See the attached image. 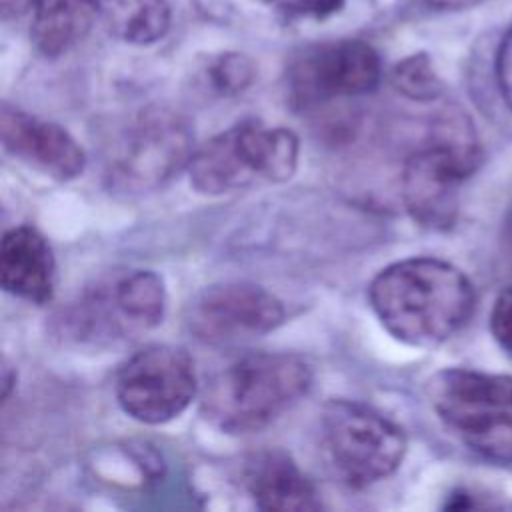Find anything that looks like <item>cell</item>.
Returning <instances> with one entry per match:
<instances>
[{
    "label": "cell",
    "mask_w": 512,
    "mask_h": 512,
    "mask_svg": "<svg viewBox=\"0 0 512 512\" xmlns=\"http://www.w3.org/2000/svg\"><path fill=\"white\" fill-rule=\"evenodd\" d=\"M380 324L400 342L430 348L458 334L472 318L476 292L446 260L418 256L380 270L368 286Z\"/></svg>",
    "instance_id": "obj_1"
},
{
    "label": "cell",
    "mask_w": 512,
    "mask_h": 512,
    "mask_svg": "<svg viewBox=\"0 0 512 512\" xmlns=\"http://www.w3.org/2000/svg\"><path fill=\"white\" fill-rule=\"evenodd\" d=\"M312 386L310 364L292 352H250L204 386L202 416L226 434H250L266 428L290 410Z\"/></svg>",
    "instance_id": "obj_2"
},
{
    "label": "cell",
    "mask_w": 512,
    "mask_h": 512,
    "mask_svg": "<svg viewBox=\"0 0 512 512\" xmlns=\"http://www.w3.org/2000/svg\"><path fill=\"white\" fill-rule=\"evenodd\" d=\"M480 162V142L468 116L456 108L440 112L424 144L402 166L400 188L408 214L430 230L450 228L458 214V190Z\"/></svg>",
    "instance_id": "obj_3"
},
{
    "label": "cell",
    "mask_w": 512,
    "mask_h": 512,
    "mask_svg": "<svg viewBox=\"0 0 512 512\" xmlns=\"http://www.w3.org/2000/svg\"><path fill=\"white\" fill-rule=\"evenodd\" d=\"M298 138L284 126L246 118L194 150L188 164L190 184L200 194L220 196L294 176Z\"/></svg>",
    "instance_id": "obj_4"
},
{
    "label": "cell",
    "mask_w": 512,
    "mask_h": 512,
    "mask_svg": "<svg viewBox=\"0 0 512 512\" xmlns=\"http://www.w3.org/2000/svg\"><path fill=\"white\" fill-rule=\"evenodd\" d=\"M438 418L474 452L512 462V376L446 368L428 382Z\"/></svg>",
    "instance_id": "obj_5"
},
{
    "label": "cell",
    "mask_w": 512,
    "mask_h": 512,
    "mask_svg": "<svg viewBox=\"0 0 512 512\" xmlns=\"http://www.w3.org/2000/svg\"><path fill=\"white\" fill-rule=\"evenodd\" d=\"M166 310V288L152 270L114 272L70 302L58 326L82 344H108L158 326Z\"/></svg>",
    "instance_id": "obj_6"
},
{
    "label": "cell",
    "mask_w": 512,
    "mask_h": 512,
    "mask_svg": "<svg viewBox=\"0 0 512 512\" xmlns=\"http://www.w3.org/2000/svg\"><path fill=\"white\" fill-rule=\"evenodd\" d=\"M190 122L170 108H148L116 140L106 160V184L126 196L162 188L194 154Z\"/></svg>",
    "instance_id": "obj_7"
},
{
    "label": "cell",
    "mask_w": 512,
    "mask_h": 512,
    "mask_svg": "<svg viewBox=\"0 0 512 512\" xmlns=\"http://www.w3.org/2000/svg\"><path fill=\"white\" fill-rule=\"evenodd\" d=\"M322 442L338 476L354 488L388 478L406 454L402 428L356 400H330L324 406Z\"/></svg>",
    "instance_id": "obj_8"
},
{
    "label": "cell",
    "mask_w": 512,
    "mask_h": 512,
    "mask_svg": "<svg viewBox=\"0 0 512 512\" xmlns=\"http://www.w3.org/2000/svg\"><path fill=\"white\" fill-rule=\"evenodd\" d=\"M194 360L182 348L152 344L122 362L116 372L120 408L142 424L178 418L196 396Z\"/></svg>",
    "instance_id": "obj_9"
},
{
    "label": "cell",
    "mask_w": 512,
    "mask_h": 512,
    "mask_svg": "<svg viewBox=\"0 0 512 512\" xmlns=\"http://www.w3.org/2000/svg\"><path fill=\"white\" fill-rule=\"evenodd\" d=\"M184 322L198 342L232 346L276 330L284 322V306L258 284L220 282L190 300Z\"/></svg>",
    "instance_id": "obj_10"
},
{
    "label": "cell",
    "mask_w": 512,
    "mask_h": 512,
    "mask_svg": "<svg viewBox=\"0 0 512 512\" xmlns=\"http://www.w3.org/2000/svg\"><path fill=\"white\" fill-rule=\"evenodd\" d=\"M380 58L362 40H338L314 46L288 68V92L296 108H310L334 98L362 96L380 82Z\"/></svg>",
    "instance_id": "obj_11"
},
{
    "label": "cell",
    "mask_w": 512,
    "mask_h": 512,
    "mask_svg": "<svg viewBox=\"0 0 512 512\" xmlns=\"http://www.w3.org/2000/svg\"><path fill=\"white\" fill-rule=\"evenodd\" d=\"M4 150L42 174L68 182L86 168V154L68 130L18 108L4 106L0 116Z\"/></svg>",
    "instance_id": "obj_12"
},
{
    "label": "cell",
    "mask_w": 512,
    "mask_h": 512,
    "mask_svg": "<svg viewBox=\"0 0 512 512\" xmlns=\"http://www.w3.org/2000/svg\"><path fill=\"white\" fill-rule=\"evenodd\" d=\"M0 284L26 302L46 304L56 284V262L46 238L32 226H14L0 244Z\"/></svg>",
    "instance_id": "obj_13"
},
{
    "label": "cell",
    "mask_w": 512,
    "mask_h": 512,
    "mask_svg": "<svg viewBox=\"0 0 512 512\" xmlns=\"http://www.w3.org/2000/svg\"><path fill=\"white\" fill-rule=\"evenodd\" d=\"M246 488L260 510L300 512L322 508L316 486L282 450L260 452L248 462Z\"/></svg>",
    "instance_id": "obj_14"
},
{
    "label": "cell",
    "mask_w": 512,
    "mask_h": 512,
    "mask_svg": "<svg viewBox=\"0 0 512 512\" xmlns=\"http://www.w3.org/2000/svg\"><path fill=\"white\" fill-rule=\"evenodd\" d=\"M30 6L32 42L48 58L74 48L98 14V0H30Z\"/></svg>",
    "instance_id": "obj_15"
},
{
    "label": "cell",
    "mask_w": 512,
    "mask_h": 512,
    "mask_svg": "<svg viewBox=\"0 0 512 512\" xmlns=\"http://www.w3.org/2000/svg\"><path fill=\"white\" fill-rule=\"evenodd\" d=\"M98 14L116 38L130 44H152L170 28L166 0H98Z\"/></svg>",
    "instance_id": "obj_16"
},
{
    "label": "cell",
    "mask_w": 512,
    "mask_h": 512,
    "mask_svg": "<svg viewBox=\"0 0 512 512\" xmlns=\"http://www.w3.org/2000/svg\"><path fill=\"white\" fill-rule=\"evenodd\" d=\"M392 82L398 92L418 102L434 100L442 92V84L426 54H414L402 60L392 72Z\"/></svg>",
    "instance_id": "obj_17"
},
{
    "label": "cell",
    "mask_w": 512,
    "mask_h": 512,
    "mask_svg": "<svg viewBox=\"0 0 512 512\" xmlns=\"http://www.w3.org/2000/svg\"><path fill=\"white\" fill-rule=\"evenodd\" d=\"M254 74L252 60L234 52L216 56L206 68L210 88L220 96H234L246 90L252 84Z\"/></svg>",
    "instance_id": "obj_18"
},
{
    "label": "cell",
    "mask_w": 512,
    "mask_h": 512,
    "mask_svg": "<svg viewBox=\"0 0 512 512\" xmlns=\"http://www.w3.org/2000/svg\"><path fill=\"white\" fill-rule=\"evenodd\" d=\"M490 330L496 342L512 356V284L506 286L494 300L490 314Z\"/></svg>",
    "instance_id": "obj_19"
},
{
    "label": "cell",
    "mask_w": 512,
    "mask_h": 512,
    "mask_svg": "<svg viewBox=\"0 0 512 512\" xmlns=\"http://www.w3.org/2000/svg\"><path fill=\"white\" fill-rule=\"evenodd\" d=\"M290 18H326L342 8L344 0H262Z\"/></svg>",
    "instance_id": "obj_20"
},
{
    "label": "cell",
    "mask_w": 512,
    "mask_h": 512,
    "mask_svg": "<svg viewBox=\"0 0 512 512\" xmlns=\"http://www.w3.org/2000/svg\"><path fill=\"white\" fill-rule=\"evenodd\" d=\"M496 80L504 102L512 110V26L504 34L496 54Z\"/></svg>",
    "instance_id": "obj_21"
},
{
    "label": "cell",
    "mask_w": 512,
    "mask_h": 512,
    "mask_svg": "<svg viewBox=\"0 0 512 512\" xmlns=\"http://www.w3.org/2000/svg\"><path fill=\"white\" fill-rule=\"evenodd\" d=\"M484 0H428L430 6L440 8V10H462V8H470L476 6Z\"/></svg>",
    "instance_id": "obj_22"
},
{
    "label": "cell",
    "mask_w": 512,
    "mask_h": 512,
    "mask_svg": "<svg viewBox=\"0 0 512 512\" xmlns=\"http://www.w3.org/2000/svg\"><path fill=\"white\" fill-rule=\"evenodd\" d=\"M30 4V0H2V8L4 12H20L22 8H26Z\"/></svg>",
    "instance_id": "obj_23"
},
{
    "label": "cell",
    "mask_w": 512,
    "mask_h": 512,
    "mask_svg": "<svg viewBox=\"0 0 512 512\" xmlns=\"http://www.w3.org/2000/svg\"><path fill=\"white\" fill-rule=\"evenodd\" d=\"M504 240H506L508 248L512 250V208H510V212H508V216L504 220Z\"/></svg>",
    "instance_id": "obj_24"
}]
</instances>
